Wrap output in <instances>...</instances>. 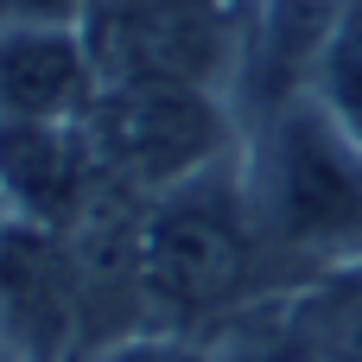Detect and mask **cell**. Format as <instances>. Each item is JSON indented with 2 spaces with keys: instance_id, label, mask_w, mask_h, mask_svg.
Masks as SVG:
<instances>
[{
  "instance_id": "6da1fadb",
  "label": "cell",
  "mask_w": 362,
  "mask_h": 362,
  "mask_svg": "<svg viewBox=\"0 0 362 362\" xmlns=\"http://www.w3.org/2000/svg\"><path fill=\"white\" fill-rule=\"evenodd\" d=\"M267 261L274 248L248 204L242 146L140 204V286L159 337H191L248 312Z\"/></svg>"
},
{
  "instance_id": "7a4b0ae2",
  "label": "cell",
  "mask_w": 362,
  "mask_h": 362,
  "mask_svg": "<svg viewBox=\"0 0 362 362\" xmlns=\"http://www.w3.org/2000/svg\"><path fill=\"white\" fill-rule=\"evenodd\" d=\"M242 178L274 261H325L362 242V146L325 121L312 95L248 127Z\"/></svg>"
},
{
  "instance_id": "3957f363",
  "label": "cell",
  "mask_w": 362,
  "mask_h": 362,
  "mask_svg": "<svg viewBox=\"0 0 362 362\" xmlns=\"http://www.w3.org/2000/svg\"><path fill=\"white\" fill-rule=\"evenodd\" d=\"M83 121L102 178L127 197H159L242 146L235 102L197 83H102Z\"/></svg>"
},
{
  "instance_id": "277c9868",
  "label": "cell",
  "mask_w": 362,
  "mask_h": 362,
  "mask_svg": "<svg viewBox=\"0 0 362 362\" xmlns=\"http://www.w3.org/2000/svg\"><path fill=\"white\" fill-rule=\"evenodd\" d=\"M255 0H95L83 38L102 83H197L235 102Z\"/></svg>"
},
{
  "instance_id": "5b68a950",
  "label": "cell",
  "mask_w": 362,
  "mask_h": 362,
  "mask_svg": "<svg viewBox=\"0 0 362 362\" xmlns=\"http://www.w3.org/2000/svg\"><path fill=\"white\" fill-rule=\"evenodd\" d=\"M0 356L83 362V255L76 229L0 216Z\"/></svg>"
},
{
  "instance_id": "8992f818",
  "label": "cell",
  "mask_w": 362,
  "mask_h": 362,
  "mask_svg": "<svg viewBox=\"0 0 362 362\" xmlns=\"http://www.w3.org/2000/svg\"><path fill=\"white\" fill-rule=\"evenodd\" d=\"M108 191L89 121H0V216L76 229Z\"/></svg>"
},
{
  "instance_id": "52a82bcc",
  "label": "cell",
  "mask_w": 362,
  "mask_h": 362,
  "mask_svg": "<svg viewBox=\"0 0 362 362\" xmlns=\"http://www.w3.org/2000/svg\"><path fill=\"white\" fill-rule=\"evenodd\" d=\"M102 95L89 38L70 25H0V121H83Z\"/></svg>"
},
{
  "instance_id": "ba28073f",
  "label": "cell",
  "mask_w": 362,
  "mask_h": 362,
  "mask_svg": "<svg viewBox=\"0 0 362 362\" xmlns=\"http://www.w3.org/2000/svg\"><path fill=\"white\" fill-rule=\"evenodd\" d=\"M325 121L362 146V0H344L337 19H331V38L318 51V70H312V89H305Z\"/></svg>"
},
{
  "instance_id": "9c48e42d",
  "label": "cell",
  "mask_w": 362,
  "mask_h": 362,
  "mask_svg": "<svg viewBox=\"0 0 362 362\" xmlns=\"http://www.w3.org/2000/svg\"><path fill=\"white\" fill-rule=\"evenodd\" d=\"M299 356L305 362H362V280L331 293L299 325Z\"/></svg>"
},
{
  "instance_id": "30bf717a",
  "label": "cell",
  "mask_w": 362,
  "mask_h": 362,
  "mask_svg": "<svg viewBox=\"0 0 362 362\" xmlns=\"http://www.w3.org/2000/svg\"><path fill=\"white\" fill-rule=\"evenodd\" d=\"M95 0H0V25H70L83 32Z\"/></svg>"
},
{
  "instance_id": "8fae6325",
  "label": "cell",
  "mask_w": 362,
  "mask_h": 362,
  "mask_svg": "<svg viewBox=\"0 0 362 362\" xmlns=\"http://www.w3.org/2000/svg\"><path fill=\"white\" fill-rule=\"evenodd\" d=\"M89 362H204V356L185 337H134V344H115V350H102Z\"/></svg>"
}]
</instances>
